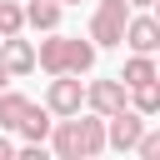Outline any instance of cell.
Returning a JSON list of instances; mask_svg holds the SVG:
<instances>
[{
    "label": "cell",
    "instance_id": "cell-1",
    "mask_svg": "<svg viewBox=\"0 0 160 160\" xmlns=\"http://www.w3.org/2000/svg\"><path fill=\"white\" fill-rule=\"evenodd\" d=\"M125 20H130V5H125V0H100V5H95V20H90L95 50H100V45H120Z\"/></svg>",
    "mask_w": 160,
    "mask_h": 160
},
{
    "label": "cell",
    "instance_id": "cell-2",
    "mask_svg": "<svg viewBox=\"0 0 160 160\" xmlns=\"http://www.w3.org/2000/svg\"><path fill=\"white\" fill-rule=\"evenodd\" d=\"M80 105H85V85H80L70 70L55 75L50 90H45V110H50V115H80Z\"/></svg>",
    "mask_w": 160,
    "mask_h": 160
},
{
    "label": "cell",
    "instance_id": "cell-3",
    "mask_svg": "<svg viewBox=\"0 0 160 160\" xmlns=\"http://www.w3.org/2000/svg\"><path fill=\"white\" fill-rule=\"evenodd\" d=\"M140 130H145V115L130 110V105L115 110V115H105V145H115V150H135Z\"/></svg>",
    "mask_w": 160,
    "mask_h": 160
},
{
    "label": "cell",
    "instance_id": "cell-4",
    "mask_svg": "<svg viewBox=\"0 0 160 160\" xmlns=\"http://www.w3.org/2000/svg\"><path fill=\"white\" fill-rule=\"evenodd\" d=\"M85 105H90L95 115H115V110L130 105V90L120 85V75H115V80H90V85H85Z\"/></svg>",
    "mask_w": 160,
    "mask_h": 160
},
{
    "label": "cell",
    "instance_id": "cell-5",
    "mask_svg": "<svg viewBox=\"0 0 160 160\" xmlns=\"http://www.w3.org/2000/svg\"><path fill=\"white\" fill-rule=\"evenodd\" d=\"M0 65L10 70V80L15 75H30L35 70V45L20 40V35H0Z\"/></svg>",
    "mask_w": 160,
    "mask_h": 160
},
{
    "label": "cell",
    "instance_id": "cell-6",
    "mask_svg": "<svg viewBox=\"0 0 160 160\" xmlns=\"http://www.w3.org/2000/svg\"><path fill=\"white\" fill-rule=\"evenodd\" d=\"M120 45H130V50H140V55H155V45H160V25H155L150 15H130Z\"/></svg>",
    "mask_w": 160,
    "mask_h": 160
},
{
    "label": "cell",
    "instance_id": "cell-7",
    "mask_svg": "<svg viewBox=\"0 0 160 160\" xmlns=\"http://www.w3.org/2000/svg\"><path fill=\"white\" fill-rule=\"evenodd\" d=\"M50 120H55V115H50L45 105H25V115H20L15 130L25 135V145H45V140H50Z\"/></svg>",
    "mask_w": 160,
    "mask_h": 160
},
{
    "label": "cell",
    "instance_id": "cell-8",
    "mask_svg": "<svg viewBox=\"0 0 160 160\" xmlns=\"http://www.w3.org/2000/svg\"><path fill=\"white\" fill-rule=\"evenodd\" d=\"M75 145H80V160L100 155V150H105V115H90V120H75Z\"/></svg>",
    "mask_w": 160,
    "mask_h": 160
},
{
    "label": "cell",
    "instance_id": "cell-9",
    "mask_svg": "<svg viewBox=\"0 0 160 160\" xmlns=\"http://www.w3.org/2000/svg\"><path fill=\"white\" fill-rule=\"evenodd\" d=\"M90 65H95V40L65 35V70H70V75H85Z\"/></svg>",
    "mask_w": 160,
    "mask_h": 160
},
{
    "label": "cell",
    "instance_id": "cell-10",
    "mask_svg": "<svg viewBox=\"0 0 160 160\" xmlns=\"http://www.w3.org/2000/svg\"><path fill=\"white\" fill-rule=\"evenodd\" d=\"M35 65L50 75H65V35L50 30V40H40V50H35Z\"/></svg>",
    "mask_w": 160,
    "mask_h": 160
},
{
    "label": "cell",
    "instance_id": "cell-11",
    "mask_svg": "<svg viewBox=\"0 0 160 160\" xmlns=\"http://www.w3.org/2000/svg\"><path fill=\"white\" fill-rule=\"evenodd\" d=\"M145 80H160V70H155V55H130L125 60V70H120V85L130 90V85H145Z\"/></svg>",
    "mask_w": 160,
    "mask_h": 160
},
{
    "label": "cell",
    "instance_id": "cell-12",
    "mask_svg": "<svg viewBox=\"0 0 160 160\" xmlns=\"http://www.w3.org/2000/svg\"><path fill=\"white\" fill-rule=\"evenodd\" d=\"M50 140H55V155H60V160H80V145H75V115H60V125H50Z\"/></svg>",
    "mask_w": 160,
    "mask_h": 160
},
{
    "label": "cell",
    "instance_id": "cell-13",
    "mask_svg": "<svg viewBox=\"0 0 160 160\" xmlns=\"http://www.w3.org/2000/svg\"><path fill=\"white\" fill-rule=\"evenodd\" d=\"M25 25H35V30H55L60 25V0H30L25 5Z\"/></svg>",
    "mask_w": 160,
    "mask_h": 160
},
{
    "label": "cell",
    "instance_id": "cell-14",
    "mask_svg": "<svg viewBox=\"0 0 160 160\" xmlns=\"http://www.w3.org/2000/svg\"><path fill=\"white\" fill-rule=\"evenodd\" d=\"M130 110H140L145 120L160 115V80H145V85H130Z\"/></svg>",
    "mask_w": 160,
    "mask_h": 160
},
{
    "label": "cell",
    "instance_id": "cell-15",
    "mask_svg": "<svg viewBox=\"0 0 160 160\" xmlns=\"http://www.w3.org/2000/svg\"><path fill=\"white\" fill-rule=\"evenodd\" d=\"M25 105H30V100H25L20 90H0V130H15L20 115H25Z\"/></svg>",
    "mask_w": 160,
    "mask_h": 160
},
{
    "label": "cell",
    "instance_id": "cell-16",
    "mask_svg": "<svg viewBox=\"0 0 160 160\" xmlns=\"http://www.w3.org/2000/svg\"><path fill=\"white\" fill-rule=\"evenodd\" d=\"M20 30H25V5L0 0V35H20Z\"/></svg>",
    "mask_w": 160,
    "mask_h": 160
},
{
    "label": "cell",
    "instance_id": "cell-17",
    "mask_svg": "<svg viewBox=\"0 0 160 160\" xmlns=\"http://www.w3.org/2000/svg\"><path fill=\"white\" fill-rule=\"evenodd\" d=\"M135 150H140V160H155V155H160V135H155V130H140Z\"/></svg>",
    "mask_w": 160,
    "mask_h": 160
},
{
    "label": "cell",
    "instance_id": "cell-18",
    "mask_svg": "<svg viewBox=\"0 0 160 160\" xmlns=\"http://www.w3.org/2000/svg\"><path fill=\"white\" fill-rule=\"evenodd\" d=\"M10 155H15V145H10V140H5V130H0V160H10Z\"/></svg>",
    "mask_w": 160,
    "mask_h": 160
},
{
    "label": "cell",
    "instance_id": "cell-19",
    "mask_svg": "<svg viewBox=\"0 0 160 160\" xmlns=\"http://www.w3.org/2000/svg\"><path fill=\"white\" fill-rule=\"evenodd\" d=\"M125 5H130V10H150L155 0H125Z\"/></svg>",
    "mask_w": 160,
    "mask_h": 160
},
{
    "label": "cell",
    "instance_id": "cell-20",
    "mask_svg": "<svg viewBox=\"0 0 160 160\" xmlns=\"http://www.w3.org/2000/svg\"><path fill=\"white\" fill-rule=\"evenodd\" d=\"M5 85H10V70H5V65H0V90H5Z\"/></svg>",
    "mask_w": 160,
    "mask_h": 160
},
{
    "label": "cell",
    "instance_id": "cell-21",
    "mask_svg": "<svg viewBox=\"0 0 160 160\" xmlns=\"http://www.w3.org/2000/svg\"><path fill=\"white\" fill-rule=\"evenodd\" d=\"M60 5H80V0H60Z\"/></svg>",
    "mask_w": 160,
    "mask_h": 160
}]
</instances>
